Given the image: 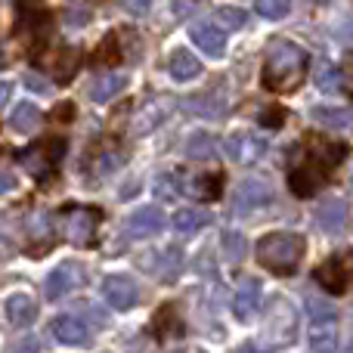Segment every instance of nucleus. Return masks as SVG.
Listing matches in <instances>:
<instances>
[{
	"mask_svg": "<svg viewBox=\"0 0 353 353\" xmlns=\"http://www.w3.org/2000/svg\"><path fill=\"white\" fill-rule=\"evenodd\" d=\"M307 65L310 56L292 41H273L267 47V59H263L261 84L270 93H294L307 78Z\"/></svg>",
	"mask_w": 353,
	"mask_h": 353,
	"instance_id": "obj_1",
	"label": "nucleus"
},
{
	"mask_svg": "<svg viewBox=\"0 0 353 353\" xmlns=\"http://www.w3.org/2000/svg\"><path fill=\"white\" fill-rule=\"evenodd\" d=\"M313 155L304 161V165H294V171L288 174V186L298 199H310L313 192H319L329 174L335 171V165L344 159L347 146L344 143H325V140H313L310 143Z\"/></svg>",
	"mask_w": 353,
	"mask_h": 353,
	"instance_id": "obj_2",
	"label": "nucleus"
},
{
	"mask_svg": "<svg viewBox=\"0 0 353 353\" xmlns=\"http://www.w3.org/2000/svg\"><path fill=\"white\" fill-rule=\"evenodd\" d=\"M307 251L304 236L298 232H267L257 245V261L276 276H292Z\"/></svg>",
	"mask_w": 353,
	"mask_h": 353,
	"instance_id": "obj_3",
	"label": "nucleus"
},
{
	"mask_svg": "<svg viewBox=\"0 0 353 353\" xmlns=\"http://www.w3.org/2000/svg\"><path fill=\"white\" fill-rule=\"evenodd\" d=\"M310 310V350L313 353H335L338 350V316L332 304L319 298H307Z\"/></svg>",
	"mask_w": 353,
	"mask_h": 353,
	"instance_id": "obj_4",
	"label": "nucleus"
},
{
	"mask_svg": "<svg viewBox=\"0 0 353 353\" xmlns=\"http://www.w3.org/2000/svg\"><path fill=\"white\" fill-rule=\"evenodd\" d=\"M99 220H103V214L97 208H72V211H65V239L78 248H87L97 236Z\"/></svg>",
	"mask_w": 353,
	"mask_h": 353,
	"instance_id": "obj_5",
	"label": "nucleus"
},
{
	"mask_svg": "<svg viewBox=\"0 0 353 353\" xmlns=\"http://www.w3.org/2000/svg\"><path fill=\"white\" fill-rule=\"evenodd\" d=\"M84 282H87L84 267H81L78 261H65V263H59V267H56L53 273L47 276L43 294H47L50 301H59V298H65V294L78 292V288L84 285Z\"/></svg>",
	"mask_w": 353,
	"mask_h": 353,
	"instance_id": "obj_6",
	"label": "nucleus"
},
{
	"mask_svg": "<svg viewBox=\"0 0 353 353\" xmlns=\"http://www.w3.org/2000/svg\"><path fill=\"white\" fill-rule=\"evenodd\" d=\"M65 152V143L56 140V143H47V146H31L25 149L22 155H19V161L25 165V171L31 176H37V180H47L50 174H53L56 161H59V155Z\"/></svg>",
	"mask_w": 353,
	"mask_h": 353,
	"instance_id": "obj_7",
	"label": "nucleus"
},
{
	"mask_svg": "<svg viewBox=\"0 0 353 353\" xmlns=\"http://www.w3.org/2000/svg\"><path fill=\"white\" fill-rule=\"evenodd\" d=\"M174 112V99L171 97H152L149 103L140 105V112L134 115V121H130V130H134L137 137H146L152 134L159 124H165V118Z\"/></svg>",
	"mask_w": 353,
	"mask_h": 353,
	"instance_id": "obj_8",
	"label": "nucleus"
},
{
	"mask_svg": "<svg viewBox=\"0 0 353 353\" xmlns=\"http://www.w3.org/2000/svg\"><path fill=\"white\" fill-rule=\"evenodd\" d=\"M103 298L109 301L112 310H130V307L137 304V298H140V292H137L134 279L130 276H105L103 279Z\"/></svg>",
	"mask_w": 353,
	"mask_h": 353,
	"instance_id": "obj_9",
	"label": "nucleus"
},
{
	"mask_svg": "<svg viewBox=\"0 0 353 353\" xmlns=\"http://www.w3.org/2000/svg\"><path fill=\"white\" fill-rule=\"evenodd\" d=\"M273 201V189H270L267 180H257V176H248V180L239 186V195H236V214H251L257 208L270 205Z\"/></svg>",
	"mask_w": 353,
	"mask_h": 353,
	"instance_id": "obj_10",
	"label": "nucleus"
},
{
	"mask_svg": "<svg viewBox=\"0 0 353 353\" xmlns=\"http://www.w3.org/2000/svg\"><path fill=\"white\" fill-rule=\"evenodd\" d=\"M257 304H261V282L248 276V279L239 282L236 294H232V316L239 323H248L251 313H257Z\"/></svg>",
	"mask_w": 353,
	"mask_h": 353,
	"instance_id": "obj_11",
	"label": "nucleus"
},
{
	"mask_svg": "<svg viewBox=\"0 0 353 353\" xmlns=\"http://www.w3.org/2000/svg\"><path fill=\"white\" fill-rule=\"evenodd\" d=\"M183 192L195 201H214L223 192V176L220 174H192L183 180Z\"/></svg>",
	"mask_w": 353,
	"mask_h": 353,
	"instance_id": "obj_12",
	"label": "nucleus"
},
{
	"mask_svg": "<svg viewBox=\"0 0 353 353\" xmlns=\"http://www.w3.org/2000/svg\"><path fill=\"white\" fill-rule=\"evenodd\" d=\"M189 37H192L195 47L208 56H223V50H226V34L214 22H195L192 28H189Z\"/></svg>",
	"mask_w": 353,
	"mask_h": 353,
	"instance_id": "obj_13",
	"label": "nucleus"
},
{
	"mask_svg": "<svg viewBox=\"0 0 353 353\" xmlns=\"http://www.w3.org/2000/svg\"><path fill=\"white\" fill-rule=\"evenodd\" d=\"M50 332H53V338L59 344H65V347H84V344L90 341V335H87V325L81 323V319H74V316L53 319Z\"/></svg>",
	"mask_w": 353,
	"mask_h": 353,
	"instance_id": "obj_14",
	"label": "nucleus"
},
{
	"mask_svg": "<svg viewBox=\"0 0 353 353\" xmlns=\"http://www.w3.org/2000/svg\"><path fill=\"white\" fill-rule=\"evenodd\" d=\"M161 223H165V214H161L155 205H146V208H137V211L128 217V232L134 239H143V236L159 232Z\"/></svg>",
	"mask_w": 353,
	"mask_h": 353,
	"instance_id": "obj_15",
	"label": "nucleus"
},
{
	"mask_svg": "<svg viewBox=\"0 0 353 353\" xmlns=\"http://www.w3.org/2000/svg\"><path fill=\"white\" fill-rule=\"evenodd\" d=\"M313 279L319 282V288H325L329 294H344L347 292V276H344V263L338 257H329L325 263H319Z\"/></svg>",
	"mask_w": 353,
	"mask_h": 353,
	"instance_id": "obj_16",
	"label": "nucleus"
},
{
	"mask_svg": "<svg viewBox=\"0 0 353 353\" xmlns=\"http://www.w3.org/2000/svg\"><path fill=\"white\" fill-rule=\"evenodd\" d=\"M3 313L6 319H10V325H16V329H25V325H31L37 319V304L28 298V294H10L3 304Z\"/></svg>",
	"mask_w": 353,
	"mask_h": 353,
	"instance_id": "obj_17",
	"label": "nucleus"
},
{
	"mask_svg": "<svg viewBox=\"0 0 353 353\" xmlns=\"http://www.w3.org/2000/svg\"><path fill=\"white\" fill-rule=\"evenodd\" d=\"M316 223L323 226L325 232H332V236L341 232L344 223H347V201L344 199H325L316 211Z\"/></svg>",
	"mask_w": 353,
	"mask_h": 353,
	"instance_id": "obj_18",
	"label": "nucleus"
},
{
	"mask_svg": "<svg viewBox=\"0 0 353 353\" xmlns=\"http://www.w3.org/2000/svg\"><path fill=\"white\" fill-rule=\"evenodd\" d=\"M168 72H171L174 81H192L201 74V62L199 56H192L186 47H176L171 56H168Z\"/></svg>",
	"mask_w": 353,
	"mask_h": 353,
	"instance_id": "obj_19",
	"label": "nucleus"
},
{
	"mask_svg": "<svg viewBox=\"0 0 353 353\" xmlns=\"http://www.w3.org/2000/svg\"><path fill=\"white\" fill-rule=\"evenodd\" d=\"M124 87H128V78H124V74L109 72V74H103V78H97L90 84V99L93 103H109V99H115Z\"/></svg>",
	"mask_w": 353,
	"mask_h": 353,
	"instance_id": "obj_20",
	"label": "nucleus"
},
{
	"mask_svg": "<svg viewBox=\"0 0 353 353\" xmlns=\"http://www.w3.org/2000/svg\"><path fill=\"white\" fill-rule=\"evenodd\" d=\"M10 128L16 134H34L41 128V109L34 103H19L16 112L10 115Z\"/></svg>",
	"mask_w": 353,
	"mask_h": 353,
	"instance_id": "obj_21",
	"label": "nucleus"
},
{
	"mask_svg": "<svg viewBox=\"0 0 353 353\" xmlns=\"http://www.w3.org/2000/svg\"><path fill=\"white\" fill-rule=\"evenodd\" d=\"M208 223H211V217L205 211H195V208H180L174 214V230L183 232V236H192V232L205 230Z\"/></svg>",
	"mask_w": 353,
	"mask_h": 353,
	"instance_id": "obj_22",
	"label": "nucleus"
},
{
	"mask_svg": "<svg viewBox=\"0 0 353 353\" xmlns=\"http://www.w3.org/2000/svg\"><path fill=\"white\" fill-rule=\"evenodd\" d=\"M310 115H313V121H316V124L332 128V130H344V128H350V124H353V118H350L347 109H332V105H316Z\"/></svg>",
	"mask_w": 353,
	"mask_h": 353,
	"instance_id": "obj_23",
	"label": "nucleus"
},
{
	"mask_svg": "<svg viewBox=\"0 0 353 353\" xmlns=\"http://www.w3.org/2000/svg\"><path fill=\"white\" fill-rule=\"evenodd\" d=\"M248 22V12L245 10H236V6H217L214 10V25H217L220 31H236V28H242V25Z\"/></svg>",
	"mask_w": 353,
	"mask_h": 353,
	"instance_id": "obj_24",
	"label": "nucleus"
},
{
	"mask_svg": "<svg viewBox=\"0 0 353 353\" xmlns=\"http://www.w3.org/2000/svg\"><path fill=\"white\" fill-rule=\"evenodd\" d=\"M155 329L161 332L165 338H176L183 332V323H180V316H176V307L174 304H168V307H159V313H155Z\"/></svg>",
	"mask_w": 353,
	"mask_h": 353,
	"instance_id": "obj_25",
	"label": "nucleus"
},
{
	"mask_svg": "<svg viewBox=\"0 0 353 353\" xmlns=\"http://www.w3.org/2000/svg\"><path fill=\"white\" fill-rule=\"evenodd\" d=\"M220 245H223V254H226V261H230V263H242L245 251H248L245 236H242V232H236V230H226L223 239H220Z\"/></svg>",
	"mask_w": 353,
	"mask_h": 353,
	"instance_id": "obj_26",
	"label": "nucleus"
},
{
	"mask_svg": "<svg viewBox=\"0 0 353 353\" xmlns=\"http://www.w3.org/2000/svg\"><path fill=\"white\" fill-rule=\"evenodd\" d=\"M313 81H316L325 93H335L338 87H341V68L332 65V62H319L316 72H313Z\"/></svg>",
	"mask_w": 353,
	"mask_h": 353,
	"instance_id": "obj_27",
	"label": "nucleus"
},
{
	"mask_svg": "<svg viewBox=\"0 0 353 353\" xmlns=\"http://www.w3.org/2000/svg\"><path fill=\"white\" fill-rule=\"evenodd\" d=\"M121 59V50H118V34H105V41L99 43V50L93 53V65H115Z\"/></svg>",
	"mask_w": 353,
	"mask_h": 353,
	"instance_id": "obj_28",
	"label": "nucleus"
},
{
	"mask_svg": "<svg viewBox=\"0 0 353 353\" xmlns=\"http://www.w3.org/2000/svg\"><path fill=\"white\" fill-rule=\"evenodd\" d=\"M214 152V140L208 134H192L186 143V155L189 159H208Z\"/></svg>",
	"mask_w": 353,
	"mask_h": 353,
	"instance_id": "obj_29",
	"label": "nucleus"
},
{
	"mask_svg": "<svg viewBox=\"0 0 353 353\" xmlns=\"http://www.w3.org/2000/svg\"><path fill=\"white\" fill-rule=\"evenodd\" d=\"M74 68H78V50H65V53L56 59L53 72H56V78L59 81H68L74 74Z\"/></svg>",
	"mask_w": 353,
	"mask_h": 353,
	"instance_id": "obj_30",
	"label": "nucleus"
},
{
	"mask_svg": "<svg viewBox=\"0 0 353 353\" xmlns=\"http://www.w3.org/2000/svg\"><path fill=\"white\" fill-rule=\"evenodd\" d=\"M254 10L261 12L263 19H270V22H276V19H282L288 12V0H257Z\"/></svg>",
	"mask_w": 353,
	"mask_h": 353,
	"instance_id": "obj_31",
	"label": "nucleus"
},
{
	"mask_svg": "<svg viewBox=\"0 0 353 353\" xmlns=\"http://www.w3.org/2000/svg\"><path fill=\"white\" fill-rule=\"evenodd\" d=\"M28 232L31 239H50V214L43 211H34L28 217Z\"/></svg>",
	"mask_w": 353,
	"mask_h": 353,
	"instance_id": "obj_32",
	"label": "nucleus"
},
{
	"mask_svg": "<svg viewBox=\"0 0 353 353\" xmlns=\"http://www.w3.org/2000/svg\"><path fill=\"white\" fill-rule=\"evenodd\" d=\"M121 159H124L121 152H105V155H99L97 171H99V174H112V171H118V168H121Z\"/></svg>",
	"mask_w": 353,
	"mask_h": 353,
	"instance_id": "obj_33",
	"label": "nucleus"
},
{
	"mask_svg": "<svg viewBox=\"0 0 353 353\" xmlns=\"http://www.w3.org/2000/svg\"><path fill=\"white\" fill-rule=\"evenodd\" d=\"M155 195H159V199H174L176 195V186H174V174H165V176H159V180H155Z\"/></svg>",
	"mask_w": 353,
	"mask_h": 353,
	"instance_id": "obj_34",
	"label": "nucleus"
},
{
	"mask_svg": "<svg viewBox=\"0 0 353 353\" xmlns=\"http://www.w3.org/2000/svg\"><path fill=\"white\" fill-rule=\"evenodd\" d=\"M282 121H285V112H282V109L261 112V124H263V128H282Z\"/></svg>",
	"mask_w": 353,
	"mask_h": 353,
	"instance_id": "obj_35",
	"label": "nucleus"
},
{
	"mask_svg": "<svg viewBox=\"0 0 353 353\" xmlns=\"http://www.w3.org/2000/svg\"><path fill=\"white\" fill-rule=\"evenodd\" d=\"M25 84H28L34 93H50V84L43 78H37V74H25Z\"/></svg>",
	"mask_w": 353,
	"mask_h": 353,
	"instance_id": "obj_36",
	"label": "nucleus"
},
{
	"mask_svg": "<svg viewBox=\"0 0 353 353\" xmlns=\"http://www.w3.org/2000/svg\"><path fill=\"white\" fill-rule=\"evenodd\" d=\"M124 6H128L130 12H137V16H143V12L152 6V0H124Z\"/></svg>",
	"mask_w": 353,
	"mask_h": 353,
	"instance_id": "obj_37",
	"label": "nucleus"
},
{
	"mask_svg": "<svg viewBox=\"0 0 353 353\" xmlns=\"http://www.w3.org/2000/svg\"><path fill=\"white\" fill-rule=\"evenodd\" d=\"M56 118H59V121H72V118H74V105L72 103L56 105Z\"/></svg>",
	"mask_w": 353,
	"mask_h": 353,
	"instance_id": "obj_38",
	"label": "nucleus"
},
{
	"mask_svg": "<svg viewBox=\"0 0 353 353\" xmlns=\"http://www.w3.org/2000/svg\"><path fill=\"white\" fill-rule=\"evenodd\" d=\"M10 97H12V84H10V81H0V112L6 109V103H10Z\"/></svg>",
	"mask_w": 353,
	"mask_h": 353,
	"instance_id": "obj_39",
	"label": "nucleus"
},
{
	"mask_svg": "<svg viewBox=\"0 0 353 353\" xmlns=\"http://www.w3.org/2000/svg\"><path fill=\"white\" fill-rule=\"evenodd\" d=\"M12 189H16V176H12V174H0V195L12 192Z\"/></svg>",
	"mask_w": 353,
	"mask_h": 353,
	"instance_id": "obj_40",
	"label": "nucleus"
},
{
	"mask_svg": "<svg viewBox=\"0 0 353 353\" xmlns=\"http://www.w3.org/2000/svg\"><path fill=\"white\" fill-rule=\"evenodd\" d=\"M242 353H273V350H263V347H254V344H248V347H242Z\"/></svg>",
	"mask_w": 353,
	"mask_h": 353,
	"instance_id": "obj_41",
	"label": "nucleus"
},
{
	"mask_svg": "<svg viewBox=\"0 0 353 353\" xmlns=\"http://www.w3.org/2000/svg\"><path fill=\"white\" fill-rule=\"evenodd\" d=\"M19 3H22V6H25V3H37V0H19Z\"/></svg>",
	"mask_w": 353,
	"mask_h": 353,
	"instance_id": "obj_42",
	"label": "nucleus"
},
{
	"mask_svg": "<svg viewBox=\"0 0 353 353\" xmlns=\"http://www.w3.org/2000/svg\"><path fill=\"white\" fill-rule=\"evenodd\" d=\"M0 65H3V50H0Z\"/></svg>",
	"mask_w": 353,
	"mask_h": 353,
	"instance_id": "obj_43",
	"label": "nucleus"
}]
</instances>
